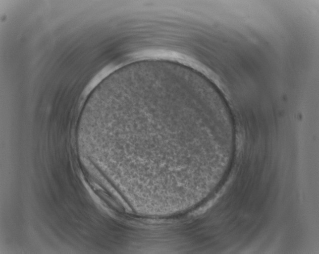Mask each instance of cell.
Returning a JSON list of instances; mask_svg holds the SVG:
<instances>
[{
	"label": "cell",
	"mask_w": 319,
	"mask_h": 254,
	"mask_svg": "<svg viewBox=\"0 0 319 254\" xmlns=\"http://www.w3.org/2000/svg\"><path fill=\"white\" fill-rule=\"evenodd\" d=\"M98 125L125 183L187 192L206 179L232 118L227 105L199 84L152 75L117 85Z\"/></svg>",
	"instance_id": "cell-1"
}]
</instances>
